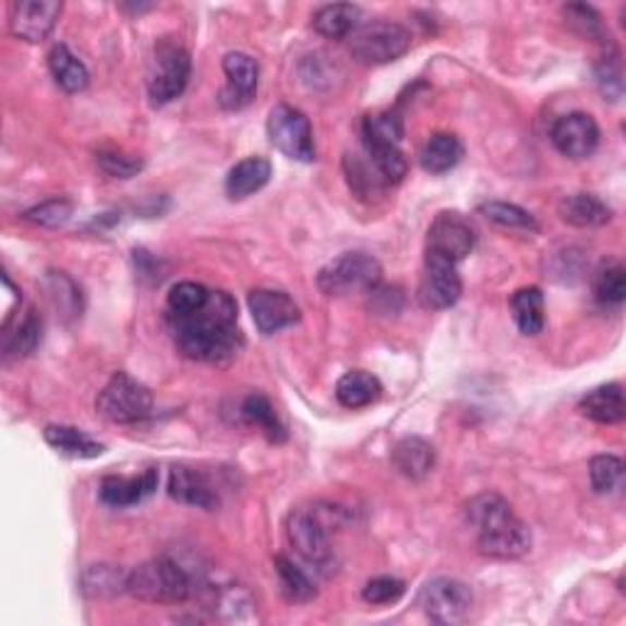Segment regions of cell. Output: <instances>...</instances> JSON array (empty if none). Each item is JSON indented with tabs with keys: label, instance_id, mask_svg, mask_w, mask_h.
Segmentation results:
<instances>
[{
	"label": "cell",
	"instance_id": "3957f363",
	"mask_svg": "<svg viewBox=\"0 0 626 626\" xmlns=\"http://www.w3.org/2000/svg\"><path fill=\"white\" fill-rule=\"evenodd\" d=\"M194 592V580L171 558H155L128 573V594L149 604H181Z\"/></svg>",
	"mask_w": 626,
	"mask_h": 626
},
{
	"label": "cell",
	"instance_id": "277c9868",
	"mask_svg": "<svg viewBox=\"0 0 626 626\" xmlns=\"http://www.w3.org/2000/svg\"><path fill=\"white\" fill-rule=\"evenodd\" d=\"M382 279L380 262L368 252H346L318 272L316 285L328 297L375 291Z\"/></svg>",
	"mask_w": 626,
	"mask_h": 626
},
{
	"label": "cell",
	"instance_id": "7402d4cb",
	"mask_svg": "<svg viewBox=\"0 0 626 626\" xmlns=\"http://www.w3.org/2000/svg\"><path fill=\"white\" fill-rule=\"evenodd\" d=\"M561 218L575 228H600L612 220V208L592 194H570L561 201Z\"/></svg>",
	"mask_w": 626,
	"mask_h": 626
},
{
	"label": "cell",
	"instance_id": "e0dca14e",
	"mask_svg": "<svg viewBox=\"0 0 626 626\" xmlns=\"http://www.w3.org/2000/svg\"><path fill=\"white\" fill-rule=\"evenodd\" d=\"M159 484V472L157 470H145L140 474H108V478L100 480L98 497L106 507L113 509H125L135 507L143 499H147L149 494H155Z\"/></svg>",
	"mask_w": 626,
	"mask_h": 626
},
{
	"label": "cell",
	"instance_id": "cb8c5ba5",
	"mask_svg": "<svg viewBox=\"0 0 626 626\" xmlns=\"http://www.w3.org/2000/svg\"><path fill=\"white\" fill-rule=\"evenodd\" d=\"M49 72H52L57 86L67 94H79L88 86V69L67 45H55L47 55Z\"/></svg>",
	"mask_w": 626,
	"mask_h": 626
},
{
	"label": "cell",
	"instance_id": "6da1fadb",
	"mask_svg": "<svg viewBox=\"0 0 626 626\" xmlns=\"http://www.w3.org/2000/svg\"><path fill=\"white\" fill-rule=\"evenodd\" d=\"M171 333L186 358L226 365L242 348L238 304L226 291H210L208 304L191 316H169Z\"/></svg>",
	"mask_w": 626,
	"mask_h": 626
},
{
	"label": "cell",
	"instance_id": "d4e9b609",
	"mask_svg": "<svg viewBox=\"0 0 626 626\" xmlns=\"http://www.w3.org/2000/svg\"><path fill=\"white\" fill-rule=\"evenodd\" d=\"M362 10L352 3L323 5L313 13V29L326 39L350 37L358 29Z\"/></svg>",
	"mask_w": 626,
	"mask_h": 626
},
{
	"label": "cell",
	"instance_id": "9c48e42d",
	"mask_svg": "<svg viewBox=\"0 0 626 626\" xmlns=\"http://www.w3.org/2000/svg\"><path fill=\"white\" fill-rule=\"evenodd\" d=\"M472 590L456 578H436L423 585L419 594V607L431 622L443 626H456L470 619Z\"/></svg>",
	"mask_w": 626,
	"mask_h": 626
},
{
	"label": "cell",
	"instance_id": "44dd1931",
	"mask_svg": "<svg viewBox=\"0 0 626 626\" xmlns=\"http://www.w3.org/2000/svg\"><path fill=\"white\" fill-rule=\"evenodd\" d=\"M392 462L404 478L423 480L436 466V448L419 436L401 438L392 450Z\"/></svg>",
	"mask_w": 626,
	"mask_h": 626
},
{
	"label": "cell",
	"instance_id": "5b68a950",
	"mask_svg": "<svg viewBox=\"0 0 626 626\" xmlns=\"http://www.w3.org/2000/svg\"><path fill=\"white\" fill-rule=\"evenodd\" d=\"M338 509L328 507H311V509H294L287 521V539L294 551L311 565L326 568L333 558L330 549V519L336 517Z\"/></svg>",
	"mask_w": 626,
	"mask_h": 626
},
{
	"label": "cell",
	"instance_id": "603a6c76",
	"mask_svg": "<svg viewBox=\"0 0 626 626\" xmlns=\"http://www.w3.org/2000/svg\"><path fill=\"white\" fill-rule=\"evenodd\" d=\"M382 397V382L365 370H350L338 380L336 399L346 409H365Z\"/></svg>",
	"mask_w": 626,
	"mask_h": 626
},
{
	"label": "cell",
	"instance_id": "5bb4252c",
	"mask_svg": "<svg viewBox=\"0 0 626 626\" xmlns=\"http://www.w3.org/2000/svg\"><path fill=\"white\" fill-rule=\"evenodd\" d=\"M551 143L563 157L588 159L600 145V125L588 113H568L553 123Z\"/></svg>",
	"mask_w": 626,
	"mask_h": 626
},
{
	"label": "cell",
	"instance_id": "8992f818",
	"mask_svg": "<svg viewBox=\"0 0 626 626\" xmlns=\"http://www.w3.org/2000/svg\"><path fill=\"white\" fill-rule=\"evenodd\" d=\"M350 55L362 64H389L409 52L411 33L392 20H375V23L358 25L348 37Z\"/></svg>",
	"mask_w": 626,
	"mask_h": 626
},
{
	"label": "cell",
	"instance_id": "74e56055",
	"mask_svg": "<svg viewBox=\"0 0 626 626\" xmlns=\"http://www.w3.org/2000/svg\"><path fill=\"white\" fill-rule=\"evenodd\" d=\"M407 592V585L399 578H392V575H380V578H372L365 590H362V598L370 604H394L401 600V594Z\"/></svg>",
	"mask_w": 626,
	"mask_h": 626
},
{
	"label": "cell",
	"instance_id": "4fadbf2b",
	"mask_svg": "<svg viewBox=\"0 0 626 626\" xmlns=\"http://www.w3.org/2000/svg\"><path fill=\"white\" fill-rule=\"evenodd\" d=\"M59 15H62L59 0H17L10 8L8 25L17 39L37 45L52 33Z\"/></svg>",
	"mask_w": 626,
	"mask_h": 626
},
{
	"label": "cell",
	"instance_id": "83f0119b",
	"mask_svg": "<svg viewBox=\"0 0 626 626\" xmlns=\"http://www.w3.org/2000/svg\"><path fill=\"white\" fill-rule=\"evenodd\" d=\"M45 441L52 446L57 453L69 458H98L104 456L106 448L104 443L94 441L86 436L84 431H79L74 426H47L45 429Z\"/></svg>",
	"mask_w": 626,
	"mask_h": 626
},
{
	"label": "cell",
	"instance_id": "ba28073f",
	"mask_svg": "<svg viewBox=\"0 0 626 626\" xmlns=\"http://www.w3.org/2000/svg\"><path fill=\"white\" fill-rule=\"evenodd\" d=\"M191 76V57L177 43H159L147 74V96L153 106H167L184 94Z\"/></svg>",
	"mask_w": 626,
	"mask_h": 626
},
{
	"label": "cell",
	"instance_id": "f35d334b",
	"mask_svg": "<svg viewBox=\"0 0 626 626\" xmlns=\"http://www.w3.org/2000/svg\"><path fill=\"white\" fill-rule=\"evenodd\" d=\"M563 15L568 20V25L580 33L582 37H600L602 35V23L598 10L582 3H570L563 8Z\"/></svg>",
	"mask_w": 626,
	"mask_h": 626
},
{
	"label": "cell",
	"instance_id": "ffe728a7",
	"mask_svg": "<svg viewBox=\"0 0 626 626\" xmlns=\"http://www.w3.org/2000/svg\"><path fill=\"white\" fill-rule=\"evenodd\" d=\"M272 179V165L265 157H245L228 171L226 194L233 201H242L260 189H265Z\"/></svg>",
	"mask_w": 626,
	"mask_h": 626
},
{
	"label": "cell",
	"instance_id": "52a82bcc",
	"mask_svg": "<svg viewBox=\"0 0 626 626\" xmlns=\"http://www.w3.org/2000/svg\"><path fill=\"white\" fill-rule=\"evenodd\" d=\"M153 392L128 372H116L108 385L100 389L96 411L110 423H137L153 411Z\"/></svg>",
	"mask_w": 626,
	"mask_h": 626
},
{
	"label": "cell",
	"instance_id": "d6986e66",
	"mask_svg": "<svg viewBox=\"0 0 626 626\" xmlns=\"http://www.w3.org/2000/svg\"><path fill=\"white\" fill-rule=\"evenodd\" d=\"M578 409L582 417H588L594 423L614 426V423H622L626 419L624 389L622 385H617V382H612V385H602L585 394Z\"/></svg>",
	"mask_w": 626,
	"mask_h": 626
},
{
	"label": "cell",
	"instance_id": "4dcf8cb0",
	"mask_svg": "<svg viewBox=\"0 0 626 626\" xmlns=\"http://www.w3.org/2000/svg\"><path fill=\"white\" fill-rule=\"evenodd\" d=\"M478 214L504 230H521V233H539V224L527 208L507 201H484L478 206Z\"/></svg>",
	"mask_w": 626,
	"mask_h": 626
},
{
	"label": "cell",
	"instance_id": "60d3db41",
	"mask_svg": "<svg viewBox=\"0 0 626 626\" xmlns=\"http://www.w3.org/2000/svg\"><path fill=\"white\" fill-rule=\"evenodd\" d=\"M98 167L104 169L108 177L130 179V177H135L140 169H143V159L128 157V155H120V153H98Z\"/></svg>",
	"mask_w": 626,
	"mask_h": 626
},
{
	"label": "cell",
	"instance_id": "2e32d148",
	"mask_svg": "<svg viewBox=\"0 0 626 626\" xmlns=\"http://www.w3.org/2000/svg\"><path fill=\"white\" fill-rule=\"evenodd\" d=\"M224 72L228 84L220 91V106L228 110H240L252 104L260 81V67L255 59L245 52H230L224 57Z\"/></svg>",
	"mask_w": 626,
	"mask_h": 626
},
{
	"label": "cell",
	"instance_id": "30bf717a",
	"mask_svg": "<svg viewBox=\"0 0 626 626\" xmlns=\"http://www.w3.org/2000/svg\"><path fill=\"white\" fill-rule=\"evenodd\" d=\"M267 137L269 143L289 159L297 161L316 159V147H313V130L309 118L294 106L279 104L269 110Z\"/></svg>",
	"mask_w": 626,
	"mask_h": 626
},
{
	"label": "cell",
	"instance_id": "d590c367",
	"mask_svg": "<svg viewBox=\"0 0 626 626\" xmlns=\"http://www.w3.org/2000/svg\"><path fill=\"white\" fill-rule=\"evenodd\" d=\"M624 462L617 456H594L590 460V482L598 494H612L622 487Z\"/></svg>",
	"mask_w": 626,
	"mask_h": 626
},
{
	"label": "cell",
	"instance_id": "d6a6232c",
	"mask_svg": "<svg viewBox=\"0 0 626 626\" xmlns=\"http://www.w3.org/2000/svg\"><path fill=\"white\" fill-rule=\"evenodd\" d=\"M81 582L91 598H113V594L128 592V573L116 565H91Z\"/></svg>",
	"mask_w": 626,
	"mask_h": 626
},
{
	"label": "cell",
	"instance_id": "484cf974",
	"mask_svg": "<svg viewBox=\"0 0 626 626\" xmlns=\"http://www.w3.org/2000/svg\"><path fill=\"white\" fill-rule=\"evenodd\" d=\"M509 306L514 323H517V328L523 336H539L543 330V323H546V304H543L541 289L523 287L519 291H514Z\"/></svg>",
	"mask_w": 626,
	"mask_h": 626
},
{
	"label": "cell",
	"instance_id": "f546056e",
	"mask_svg": "<svg viewBox=\"0 0 626 626\" xmlns=\"http://www.w3.org/2000/svg\"><path fill=\"white\" fill-rule=\"evenodd\" d=\"M240 411L242 419H245L250 426H255L265 433L272 443H285L287 431L281 426L277 411L267 397H262V394H250V397H245V401H242Z\"/></svg>",
	"mask_w": 626,
	"mask_h": 626
},
{
	"label": "cell",
	"instance_id": "ab89813d",
	"mask_svg": "<svg viewBox=\"0 0 626 626\" xmlns=\"http://www.w3.org/2000/svg\"><path fill=\"white\" fill-rule=\"evenodd\" d=\"M598 86L602 91L604 98L617 100L622 96L624 81H622V62L617 55L604 57L598 64Z\"/></svg>",
	"mask_w": 626,
	"mask_h": 626
},
{
	"label": "cell",
	"instance_id": "e575fe53",
	"mask_svg": "<svg viewBox=\"0 0 626 626\" xmlns=\"http://www.w3.org/2000/svg\"><path fill=\"white\" fill-rule=\"evenodd\" d=\"M208 299L210 289L198 285V281H179L167 294L169 316H191V313H198L208 304Z\"/></svg>",
	"mask_w": 626,
	"mask_h": 626
},
{
	"label": "cell",
	"instance_id": "ac0fdd59",
	"mask_svg": "<svg viewBox=\"0 0 626 626\" xmlns=\"http://www.w3.org/2000/svg\"><path fill=\"white\" fill-rule=\"evenodd\" d=\"M167 492L171 499H177L181 504H189V507L214 511L218 507V494L214 490L204 474L191 468H171Z\"/></svg>",
	"mask_w": 626,
	"mask_h": 626
},
{
	"label": "cell",
	"instance_id": "7c38bea8",
	"mask_svg": "<svg viewBox=\"0 0 626 626\" xmlns=\"http://www.w3.org/2000/svg\"><path fill=\"white\" fill-rule=\"evenodd\" d=\"M474 248V230L470 220L458 214V210H443L429 228V245L426 252L450 262L466 260Z\"/></svg>",
	"mask_w": 626,
	"mask_h": 626
},
{
	"label": "cell",
	"instance_id": "8fae6325",
	"mask_svg": "<svg viewBox=\"0 0 626 626\" xmlns=\"http://www.w3.org/2000/svg\"><path fill=\"white\" fill-rule=\"evenodd\" d=\"M460 294H462V281L456 262L426 252V265H423L419 287L421 304L433 311H443L456 306Z\"/></svg>",
	"mask_w": 626,
	"mask_h": 626
},
{
	"label": "cell",
	"instance_id": "4316f807",
	"mask_svg": "<svg viewBox=\"0 0 626 626\" xmlns=\"http://www.w3.org/2000/svg\"><path fill=\"white\" fill-rule=\"evenodd\" d=\"M460 157H462L460 140L450 133H436L421 147L419 161L423 171H429V174H446V171L458 165Z\"/></svg>",
	"mask_w": 626,
	"mask_h": 626
},
{
	"label": "cell",
	"instance_id": "1f68e13d",
	"mask_svg": "<svg viewBox=\"0 0 626 626\" xmlns=\"http://www.w3.org/2000/svg\"><path fill=\"white\" fill-rule=\"evenodd\" d=\"M592 291L600 304L617 306L626 299V269L617 260H604L602 265L594 269L592 277Z\"/></svg>",
	"mask_w": 626,
	"mask_h": 626
},
{
	"label": "cell",
	"instance_id": "7a4b0ae2",
	"mask_svg": "<svg viewBox=\"0 0 626 626\" xmlns=\"http://www.w3.org/2000/svg\"><path fill=\"white\" fill-rule=\"evenodd\" d=\"M468 523L478 533V549L482 555L499 561L521 558L531 551V531L509 502L497 492H482L466 507Z\"/></svg>",
	"mask_w": 626,
	"mask_h": 626
},
{
	"label": "cell",
	"instance_id": "8d00e7d4",
	"mask_svg": "<svg viewBox=\"0 0 626 626\" xmlns=\"http://www.w3.org/2000/svg\"><path fill=\"white\" fill-rule=\"evenodd\" d=\"M74 214V204L69 198H47L43 204L25 210L23 218L27 224L43 226V228H62L69 224V218Z\"/></svg>",
	"mask_w": 626,
	"mask_h": 626
},
{
	"label": "cell",
	"instance_id": "9a60e30c",
	"mask_svg": "<svg viewBox=\"0 0 626 626\" xmlns=\"http://www.w3.org/2000/svg\"><path fill=\"white\" fill-rule=\"evenodd\" d=\"M248 309L257 330L265 336L294 326L301 316L297 301L287 291L277 289H252L248 294Z\"/></svg>",
	"mask_w": 626,
	"mask_h": 626
},
{
	"label": "cell",
	"instance_id": "836d02e7",
	"mask_svg": "<svg viewBox=\"0 0 626 626\" xmlns=\"http://www.w3.org/2000/svg\"><path fill=\"white\" fill-rule=\"evenodd\" d=\"M275 568L279 575L281 592L287 594V600L291 602H311L316 598V585L309 580V575L299 568V565L291 563L287 555H277Z\"/></svg>",
	"mask_w": 626,
	"mask_h": 626
},
{
	"label": "cell",
	"instance_id": "f1b7e54d",
	"mask_svg": "<svg viewBox=\"0 0 626 626\" xmlns=\"http://www.w3.org/2000/svg\"><path fill=\"white\" fill-rule=\"evenodd\" d=\"M39 342H43V321L35 311H27L23 321L15 323V328H3V350L5 356L25 358L33 356Z\"/></svg>",
	"mask_w": 626,
	"mask_h": 626
}]
</instances>
